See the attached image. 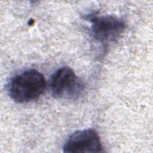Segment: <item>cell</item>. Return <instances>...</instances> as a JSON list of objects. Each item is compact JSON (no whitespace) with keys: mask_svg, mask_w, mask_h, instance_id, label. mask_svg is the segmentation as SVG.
Instances as JSON below:
<instances>
[{"mask_svg":"<svg viewBox=\"0 0 153 153\" xmlns=\"http://www.w3.org/2000/svg\"><path fill=\"white\" fill-rule=\"evenodd\" d=\"M46 81L44 75L35 69L26 70L11 81L9 94L18 103L29 102L38 99L44 93Z\"/></svg>","mask_w":153,"mask_h":153,"instance_id":"cell-1","label":"cell"},{"mask_svg":"<svg viewBox=\"0 0 153 153\" xmlns=\"http://www.w3.org/2000/svg\"><path fill=\"white\" fill-rule=\"evenodd\" d=\"M82 87L74 71L68 67L59 69L51 78V91L56 97H75L81 91Z\"/></svg>","mask_w":153,"mask_h":153,"instance_id":"cell-2","label":"cell"},{"mask_svg":"<svg viewBox=\"0 0 153 153\" xmlns=\"http://www.w3.org/2000/svg\"><path fill=\"white\" fill-rule=\"evenodd\" d=\"M102 150L100 137L93 129L74 132L69 137L63 147V152H99Z\"/></svg>","mask_w":153,"mask_h":153,"instance_id":"cell-3","label":"cell"},{"mask_svg":"<svg viewBox=\"0 0 153 153\" xmlns=\"http://www.w3.org/2000/svg\"><path fill=\"white\" fill-rule=\"evenodd\" d=\"M91 22L94 37L102 43L114 40L125 28L122 20L111 15L94 16L91 18Z\"/></svg>","mask_w":153,"mask_h":153,"instance_id":"cell-4","label":"cell"}]
</instances>
